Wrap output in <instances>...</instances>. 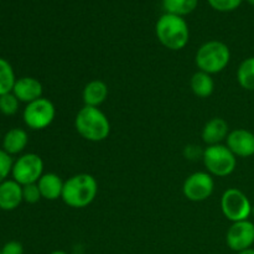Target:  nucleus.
<instances>
[{
	"mask_svg": "<svg viewBox=\"0 0 254 254\" xmlns=\"http://www.w3.org/2000/svg\"><path fill=\"white\" fill-rule=\"evenodd\" d=\"M248 2H250L251 5H252V6H254V0H247Z\"/></svg>",
	"mask_w": 254,
	"mask_h": 254,
	"instance_id": "nucleus-29",
	"label": "nucleus"
},
{
	"mask_svg": "<svg viewBox=\"0 0 254 254\" xmlns=\"http://www.w3.org/2000/svg\"><path fill=\"white\" fill-rule=\"evenodd\" d=\"M0 254H2V252H1V251H0Z\"/></svg>",
	"mask_w": 254,
	"mask_h": 254,
	"instance_id": "nucleus-32",
	"label": "nucleus"
},
{
	"mask_svg": "<svg viewBox=\"0 0 254 254\" xmlns=\"http://www.w3.org/2000/svg\"><path fill=\"white\" fill-rule=\"evenodd\" d=\"M237 254H254V250L253 248H250V250H246V251H243V252H240Z\"/></svg>",
	"mask_w": 254,
	"mask_h": 254,
	"instance_id": "nucleus-27",
	"label": "nucleus"
},
{
	"mask_svg": "<svg viewBox=\"0 0 254 254\" xmlns=\"http://www.w3.org/2000/svg\"><path fill=\"white\" fill-rule=\"evenodd\" d=\"M228 134V123L223 118H212L205 124L202 129V140L210 145H217L227 139Z\"/></svg>",
	"mask_w": 254,
	"mask_h": 254,
	"instance_id": "nucleus-14",
	"label": "nucleus"
},
{
	"mask_svg": "<svg viewBox=\"0 0 254 254\" xmlns=\"http://www.w3.org/2000/svg\"><path fill=\"white\" fill-rule=\"evenodd\" d=\"M252 207L247 195L238 189H228L221 197V210L231 222L248 220L252 215Z\"/></svg>",
	"mask_w": 254,
	"mask_h": 254,
	"instance_id": "nucleus-6",
	"label": "nucleus"
},
{
	"mask_svg": "<svg viewBox=\"0 0 254 254\" xmlns=\"http://www.w3.org/2000/svg\"><path fill=\"white\" fill-rule=\"evenodd\" d=\"M190 87L195 96L200 97V98H207L215 91V82H213L211 74L197 71L191 77Z\"/></svg>",
	"mask_w": 254,
	"mask_h": 254,
	"instance_id": "nucleus-18",
	"label": "nucleus"
},
{
	"mask_svg": "<svg viewBox=\"0 0 254 254\" xmlns=\"http://www.w3.org/2000/svg\"><path fill=\"white\" fill-rule=\"evenodd\" d=\"M20 101L12 92L0 96V113L4 116H14L19 111Z\"/></svg>",
	"mask_w": 254,
	"mask_h": 254,
	"instance_id": "nucleus-22",
	"label": "nucleus"
},
{
	"mask_svg": "<svg viewBox=\"0 0 254 254\" xmlns=\"http://www.w3.org/2000/svg\"><path fill=\"white\" fill-rule=\"evenodd\" d=\"M202 160L207 173L217 178H226L235 171L237 158L227 145H210L203 150Z\"/></svg>",
	"mask_w": 254,
	"mask_h": 254,
	"instance_id": "nucleus-5",
	"label": "nucleus"
},
{
	"mask_svg": "<svg viewBox=\"0 0 254 254\" xmlns=\"http://www.w3.org/2000/svg\"><path fill=\"white\" fill-rule=\"evenodd\" d=\"M12 93L20 102L29 104L41 98L42 93H44V87H42L41 82L34 77H21L15 82Z\"/></svg>",
	"mask_w": 254,
	"mask_h": 254,
	"instance_id": "nucleus-12",
	"label": "nucleus"
},
{
	"mask_svg": "<svg viewBox=\"0 0 254 254\" xmlns=\"http://www.w3.org/2000/svg\"><path fill=\"white\" fill-rule=\"evenodd\" d=\"M227 246L240 253L252 248L254 243V223L250 220L232 222L226 235Z\"/></svg>",
	"mask_w": 254,
	"mask_h": 254,
	"instance_id": "nucleus-10",
	"label": "nucleus"
},
{
	"mask_svg": "<svg viewBox=\"0 0 254 254\" xmlns=\"http://www.w3.org/2000/svg\"><path fill=\"white\" fill-rule=\"evenodd\" d=\"M207 1L213 9L222 12L233 11L242 4V0H207Z\"/></svg>",
	"mask_w": 254,
	"mask_h": 254,
	"instance_id": "nucleus-25",
	"label": "nucleus"
},
{
	"mask_svg": "<svg viewBox=\"0 0 254 254\" xmlns=\"http://www.w3.org/2000/svg\"><path fill=\"white\" fill-rule=\"evenodd\" d=\"M22 201V186L20 184L15 180H5L0 184V210H15Z\"/></svg>",
	"mask_w": 254,
	"mask_h": 254,
	"instance_id": "nucleus-13",
	"label": "nucleus"
},
{
	"mask_svg": "<svg viewBox=\"0 0 254 254\" xmlns=\"http://www.w3.org/2000/svg\"><path fill=\"white\" fill-rule=\"evenodd\" d=\"M0 140H1V135H0Z\"/></svg>",
	"mask_w": 254,
	"mask_h": 254,
	"instance_id": "nucleus-31",
	"label": "nucleus"
},
{
	"mask_svg": "<svg viewBox=\"0 0 254 254\" xmlns=\"http://www.w3.org/2000/svg\"><path fill=\"white\" fill-rule=\"evenodd\" d=\"M155 34L159 42L173 51L183 50L190 39V31L185 19L168 12L161 15L156 21Z\"/></svg>",
	"mask_w": 254,
	"mask_h": 254,
	"instance_id": "nucleus-3",
	"label": "nucleus"
},
{
	"mask_svg": "<svg viewBox=\"0 0 254 254\" xmlns=\"http://www.w3.org/2000/svg\"><path fill=\"white\" fill-rule=\"evenodd\" d=\"M74 128L83 139L93 143L106 140L111 134V123L106 114L97 107L84 106L77 113Z\"/></svg>",
	"mask_w": 254,
	"mask_h": 254,
	"instance_id": "nucleus-1",
	"label": "nucleus"
},
{
	"mask_svg": "<svg viewBox=\"0 0 254 254\" xmlns=\"http://www.w3.org/2000/svg\"><path fill=\"white\" fill-rule=\"evenodd\" d=\"M16 82L15 72L9 61L0 57V96L12 92Z\"/></svg>",
	"mask_w": 254,
	"mask_h": 254,
	"instance_id": "nucleus-21",
	"label": "nucleus"
},
{
	"mask_svg": "<svg viewBox=\"0 0 254 254\" xmlns=\"http://www.w3.org/2000/svg\"><path fill=\"white\" fill-rule=\"evenodd\" d=\"M56 117V108L50 99L41 98L26 104L24 109L25 124L32 130H42L52 124Z\"/></svg>",
	"mask_w": 254,
	"mask_h": 254,
	"instance_id": "nucleus-7",
	"label": "nucleus"
},
{
	"mask_svg": "<svg viewBox=\"0 0 254 254\" xmlns=\"http://www.w3.org/2000/svg\"><path fill=\"white\" fill-rule=\"evenodd\" d=\"M12 165H14V161H12L11 155L0 149V184L4 183L7 176L11 174Z\"/></svg>",
	"mask_w": 254,
	"mask_h": 254,
	"instance_id": "nucleus-23",
	"label": "nucleus"
},
{
	"mask_svg": "<svg viewBox=\"0 0 254 254\" xmlns=\"http://www.w3.org/2000/svg\"><path fill=\"white\" fill-rule=\"evenodd\" d=\"M198 0H163V7L168 14L185 16L197 7Z\"/></svg>",
	"mask_w": 254,
	"mask_h": 254,
	"instance_id": "nucleus-19",
	"label": "nucleus"
},
{
	"mask_svg": "<svg viewBox=\"0 0 254 254\" xmlns=\"http://www.w3.org/2000/svg\"><path fill=\"white\" fill-rule=\"evenodd\" d=\"M227 148L240 158L254 155V134L247 129H235L227 136Z\"/></svg>",
	"mask_w": 254,
	"mask_h": 254,
	"instance_id": "nucleus-11",
	"label": "nucleus"
},
{
	"mask_svg": "<svg viewBox=\"0 0 254 254\" xmlns=\"http://www.w3.org/2000/svg\"><path fill=\"white\" fill-rule=\"evenodd\" d=\"M22 198L26 203H37L42 198L40 189L36 184H29V185L22 186Z\"/></svg>",
	"mask_w": 254,
	"mask_h": 254,
	"instance_id": "nucleus-24",
	"label": "nucleus"
},
{
	"mask_svg": "<svg viewBox=\"0 0 254 254\" xmlns=\"http://www.w3.org/2000/svg\"><path fill=\"white\" fill-rule=\"evenodd\" d=\"M50 254H67V253L64 252V251H54V252H51Z\"/></svg>",
	"mask_w": 254,
	"mask_h": 254,
	"instance_id": "nucleus-28",
	"label": "nucleus"
},
{
	"mask_svg": "<svg viewBox=\"0 0 254 254\" xmlns=\"http://www.w3.org/2000/svg\"><path fill=\"white\" fill-rule=\"evenodd\" d=\"M237 81L242 88L254 91V57H248L237 69Z\"/></svg>",
	"mask_w": 254,
	"mask_h": 254,
	"instance_id": "nucleus-20",
	"label": "nucleus"
},
{
	"mask_svg": "<svg viewBox=\"0 0 254 254\" xmlns=\"http://www.w3.org/2000/svg\"><path fill=\"white\" fill-rule=\"evenodd\" d=\"M108 93V86L106 84V82L101 81V79H93V81L88 82L82 92L84 106L98 108L102 103L106 102Z\"/></svg>",
	"mask_w": 254,
	"mask_h": 254,
	"instance_id": "nucleus-16",
	"label": "nucleus"
},
{
	"mask_svg": "<svg viewBox=\"0 0 254 254\" xmlns=\"http://www.w3.org/2000/svg\"><path fill=\"white\" fill-rule=\"evenodd\" d=\"M12 180L21 186L36 184L44 175V161L41 156L35 153H27L14 161Z\"/></svg>",
	"mask_w": 254,
	"mask_h": 254,
	"instance_id": "nucleus-8",
	"label": "nucleus"
},
{
	"mask_svg": "<svg viewBox=\"0 0 254 254\" xmlns=\"http://www.w3.org/2000/svg\"><path fill=\"white\" fill-rule=\"evenodd\" d=\"M231 60V51L227 45L222 41L212 40L201 45L196 52L195 62L198 71L208 74L222 72L228 66Z\"/></svg>",
	"mask_w": 254,
	"mask_h": 254,
	"instance_id": "nucleus-4",
	"label": "nucleus"
},
{
	"mask_svg": "<svg viewBox=\"0 0 254 254\" xmlns=\"http://www.w3.org/2000/svg\"><path fill=\"white\" fill-rule=\"evenodd\" d=\"M98 193V183L89 174H77L64 181L62 200L72 208H83L91 205Z\"/></svg>",
	"mask_w": 254,
	"mask_h": 254,
	"instance_id": "nucleus-2",
	"label": "nucleus"
},
{
	"mask_svg": "<svg viewBox=\"0 0 254 254\" xmlns=\"http://www.w3.org/2000/svg\"><path fill=\"white\" fill-rule=\"evenodd\" d=\"M1 252L2 254H22L24 253V247L17 241H10V242L5 243Z\"/></svg>",
	"mask_w": 254,
	"mask_h": 254,
	"instance_id": "nucleus-26",
	"label": "nucleus"
},
{
	"mask_svg": "<svg viewBox=\"0 0 254 254\" xmlns=\"http://www.w3.org/2000/svg\"><path fill=\"white\" fill-rule=\"evenodd\" d=\"M252 215L254 216V206H253V207H252Z\"/></svg>",
	"mask_w": 254,
	"mask_h": 254,
	"instance_id": "nucleus-30",
	"label": "nucleus"
},
{
	"mask_svg": "<svg viewBox=\"0 0 254 254\" xmlns=\"http://www.w3.org/2000/svg\"><path fill=\"white\" fill-rule=\"evenodd\" d=\"M64 181L57 174L49 173L44 174L37 181V186L40 189L42 198L49 201H55L62 197Z\"/></svg>",
	"mask_w": 254,
	"mask_h": 254,
	"instance_id": "nucleus-15",
	"label": "nucleus"
},
{
	"mask_svg": "<svg viewBox=\"0 0 254 254\" xmlns=\"http://www.w3.org/2000/svg\"><path fill=\"white\" fill-rule=\"evenodd\" d=\"M215 190V181L211 174L197 171L189 176L183 186V192L188 200L201 202L211 197Z\"/></svg>",
	"mask_w": 254,
	"mask_h": 254,
	"instance_id": "nucleus-9",
	"label": "nucleus"
},
{
	"mask_svg": "<svg viewBox=\"0 0 254 254\" xmlns=\"http://www.w3.org/2000/svg\"><path fill=\"white\" fill-rule=\"evenodd\" d=\"M29 143L27 133L21 128H12L2 138V150L6 151L9 155L20 154Z\"/></svg>",
	"mask_w": 254,
	"mask_h": 254,
	"instance_id": "nucleus-17",
	"label": "nucleus"
}]
</instances>
